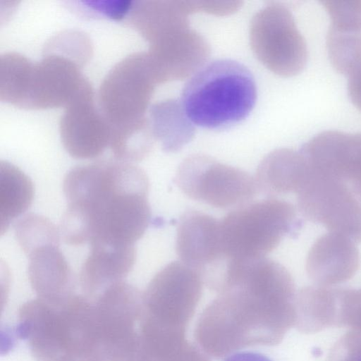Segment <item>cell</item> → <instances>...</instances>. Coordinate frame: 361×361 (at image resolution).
I'll return each instance as SVG.
<instances>
[{"label":"cell","mask_w":361,"mask_h":361,"mask_svg":"<svg viewBox=\"0 0 361 361\" xmlns=\"http://www.w3.org/2000/svg\"><path fill=\"white\" fill-rule=\"evenodd\" d=\"M63 188L67 207L60 234L68 245H135L149 226V180L133 164L115 159L76 166Z\"/></svg>","instance_id":"obj_1"},{"label":"cell","mask_w":361,"mask_h":361,"mask_svg":"<svg viewBox=\"0 0 361 361\" xmlns=\"http://www.w3.org/2000/svg\"><path fill=\"white\" fill-rule=\"evenodd\" d=\"M205 308L196 340L208 354L220 357L242 348L273 345L290 323L294 298L245 282L231 284Z\"/></svg>","instance_id":"obj_2"},{"label":"cell","mask_w":361,"mask_h":361,"mask_svg":"<svg viewBox=\"0 0 361 361\" xmlns=\"http://www.w3.org/2000/svg\"><path fill=\"white\" fill-rule=\"evenodd\" d=\"M256 100L257 86L250 71L238 61L224 59L205 65L186 82L180 107L193 124L222 130L245 120Z\"/></svg>","instance_id":"obj_3"},{"label":"cell","mask_w":361,"mask_h":361,"mask_svg":"<svg viewBox=\"0 0 361 361\" xmlns=\"http://www.w3.org/2000/svg\"><path fill=\"white\" fill-rule=\"evenodd\" d=\"M17 331L37 361H60L88 344L85 309L75 295L60 303L39 298L25 302L18 310Z\"/></svg>","instance_id":"obj_4"},{"label":"cell","mask_w":361,"mask_h":361,"mask_svg":"<svg viewBox=\"0 0 361 361\" xmlns=\"http://www.w3.org/2000/svg\"><path fill=\"white\" fill-rule=\"evenodd\" d=\"M300 226L288 202L272 197L248 202L219 220L224 257L227 262L264 257Z\"/></svg>","instance_id":"obj_5"},{"label":"cell","mask_w":361,"mask_h":361,"mask_svg":"<svg viewBox=\"0 0 361 361\" xmlns=\"http://www.w3.org/2000/svg\"><path fill=\"white\" fill-rule=\"evenodd\" d=\"M92 300L95 336L103 360L140 361L142 293L123 281Z\"/></svg>","instance_id":"obj_6"},{"label":"cell","mask_w":361,"mask_h":361,"mask_svg":"<svg viewBox=\"0 0 361 361\" xmlns=\"http://www.w3.org/2000/svg\"><path fill=\"white\" fill-rule=\"evenodd\" d=\"M157 82L147 53H133L118 62L98 92L99 109L110 129L146 121L145 114Z\"/></svg>","instance_id":"obj_7"},{"label":"cell","mask_w":361,"mask_h":361,"mask_svg":"<svg viewBox=\"0 0 361 361\" xmlns=\"http://www.w3.org/2000/svg\"><path fill=\"white\" fill-rule=\"evenodd\" d=\"M175 182L190 198L221 209L245 204L259 192L248 173L202 154L183 161Z\"/></svg>","instance_id":"obj_8"},{"label":"cell","mask_w":361,"mask_h":361,"mask_svg":"<svg viewBox=\"0 0 361 361\" xmlns=\"http://www.w3.org/2000/svg\"><path fill=\"white\" fill-rule=\"evenodd\" d=\"M203 280L182 262L157 272L142 293L144 314L161 328L184 332L201 298Z\"/></svg>","instance_id":"obj_9"},{"label":"cell","mask_w":361,"mask_h":361,"mask_svg":"<svg viewBox=\"0 0 361 361\" xmlns=\"http://www.w3.org/2000/svg\"><path fill=\"white\" fill-rule=\"evenodd\" d=\"M298 190L297 200L302 214L329 232L361 242V200L344 182L312 171Z\"/></svg>","instance_id":"obj_10"},{"label":"cell","mask_w":361,"mask_h":361,"mask_svg":"<svg viewBox=\"0 0 361 361\" xmlns=\"http://www.w3.org/2000/svg\"><path fill=\"white\" fill-rule=\"evenodd\" d=\"M59 132L64 149L75 159L95 158L109 146L110 126L95 106L93 89L87 79L65 106Z\"/></svg>","instance_id":"obj_11"},{"label":"cell","mask_w":361,"mask_h":361,"mask_svg":"<svg viewBox=\"0 0 361 361\" xmlns=\"http://www.w3.org/2000/svg\"><path fill=\"white\" fill-rule=\"evenodd\" d=\"M176 250L181 262L196 270L205 283L219 279L226 269L219 221L202 212L189 210L180 216Z\"/></svg>","instance_id":"obj_12"},{"label":"cell","mask_w":361,"mask_h":361,"mask_svg":"<svg viewBox=\"0 0 361 361\" xmlns=\"http://www.w3.org/2000/svg\"><path fill=\"white\" fill-rule=\"evenodd\" d=\"M59 230L21 244L28 258L27 274L37 298L59 303L74 295L72 271L59 249Z\"/></svg>","instance_id":"obj_13"},{"label":"cell","mask_w":361,"mask_h":361,"mask_svg":"<svg viewBox=\"0 0 361 361\" xmlns=\"http://www.w3.org/2000/svg\"><path fill=\"white\" fill-rule=\"evenodd\" d=\"M44 52L41 61L32 64L22 109L65 107L87 79L78 62L57 53Z\"/></svg>","instance_id":"obj_14"},{"label":"cell","mask_w":361,"mask_h":361,"mask_svg":"<svg viewBox=\"0 0 361 361\" xmlns=\"http://www.w3.org/2000/svg\"><path fill=\"white\" fill-rule=\"evenodd\" d=\"M359 250L350 238L329 232L312 245L306 259V271L315 282L332 285L352 278L359 269Z\"/></svg>","instance_id":"obj_15"},{"label":"cell","mask_w":361,"mask_h":361,"mask_svg":"<svg viewBox=\"0 0 361 361\" xmlns=\"http://www.w3.org/2000/svg\"><path fill=\"white\" fill-rule=\"evenodd\" d=\"M135 258V245L90 244L79 276L82 295L94 300L108 287L123 281L131 271Z\"/></svg>","instance_id":"obj_16"},{"label":"cell","mask_w":361,"mask_h":361,"mask_svg":"<svg viewBox=\"0 0 361 361\" xmlns=\"http://www.w3.org/2000/svg\"><path fill=\"white\" fill-rule=\"evenodd\" d=\"M308 172L307 164L300 152L276 150L259 165L255 177L259 192L272 198L297 193Z\"/></svg>","instance_id":"obj_17"},{"label":"cell","mask_w":361,"mask_h":361,"mask_svg":"<svg viewBox=\"0 0 361 361\" xmlns=\"http://www.w3.org/2000/svg\"><path fill=\"white\" fill-rule=\"evenodd\" d=\"M34 188L30 179L8 162L1 161V233L32 204Z\"/></svg>","instance_id":"obj_18"},{"label":"cell","mask_w":361,"mask_h":361,"mask_svg":"<svg viewBox=\"0 0 361 361\" xmlns=\"http://www.w3.org/2000/svg\"><path fill=\"white\" fill-rule=\"evenodd\" d=\"M326 47L334 68L349 75L361 65V27L330 24Z\"/></svg>","instance_id":"obj_19"},{"label":"cell","mask_w":361,"mask_h":361,"mask_svg":"<svg viewBox=\"0 0 361 361\" xmlns=\"http://www.w3.org/2000/svg\"><path fill=\"white\" fill-rule=\"evenodd\" d=\"M33 63L25 56L7 52L0 56V100L22 108Z\"/></svg>","instance_id":"obj_20"},{"label":"cell","mask_w":361,"mask_h":361,"mask_svg":"<svg viewBox=\"0 0 361 361\" xmlns=\"http://www.w3.org/2000/svg\"><path fill=\"white\" fill-rule=\"evenodd\" d=\"M337 173L361 200V133H343L338 152Z\"/></svg>","instance_id":"obj_21"},{"label":"cell","mask_w":361,"mask_h":361,"mask_svg":"<svg viewBox=\"0 0 361 361\" xmlns=\"http://www.w3.org/2000/svg\"><path fill=\"white\" fill-rule=\"evenodd\" d=\"M331 24L361 27V0L322 1Z\"/></svg>","instance_id":"obj_22"},{"label":"cell","mask_w":361,"mask_h":361,"mask_svg":"<svg viewBox=\"0 0 361 361\" xmlns=\"http://www.w3.org/2000/svg\"><path fill=\"white\" fill-rule=\"evenodd\" d=\"M163 361H209L196 347L188 342L176 353Z\"/></svg>","instance_id":"obj_23"},{"label":"cell","mask_w":361,"mask_h":361,"mask_svg":"<svg viewBox=\"0 0 361 361\" xmlns=\"http://www.w3.org/2000/svg\"><path fill=\"white\" fill-rule=\"evenodd\" d=\"M348 91L353 104L361 111V65L348 75Z\"/></svg>","instance_id":"obj_24"},{"label":"cell","mask_w":361,"mask_h":361,"mask_svg":"<svg viewBox=\"0 0 361 361\" xmlns=\"http://www.w3.org/2000/svg\"><path fill=\"white\" fill-rule=\"evenodd\" d=\"M224 361H272L267 356L255 352L243 351L231 355Z\"/></svg>","instance_id":"obj_25"},{"label":"cell","mask_w":361,"mask_h":361,"mask_svg":"<svg viewBox=\"0 0 361 361\" xmlns=\"http://www.w3.org/2000/svg\"><path fill=\"white\" fill-rule=\"evenodd\" d=\"M354 361H361V354L358 355Z\"/></svg>","instance_id":"obj_26"}]
</instances>
